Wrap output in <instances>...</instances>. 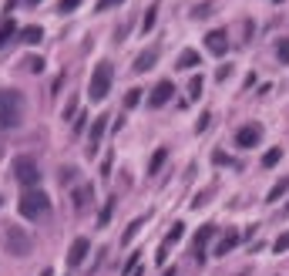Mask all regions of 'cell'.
<instances>
[{
  "instance_id": "33",
  "label": "cell",
  "mask_w": 289,
  "mask_h": 276,
  "mask_svg": "<svg viewBox=\"0 0 289 276\" xmlns=\"http://www.w3.org/2000/svg\"><path fill=\"white\" fill-rule=\"evenodd\" d=\"M286 249H289V229L279 236V239H276V252H286Z\"/></svg>"
},
{
  "instance_id": "41",
  "label": "cell",
  "mask_w": 289,
  "mask_h": 276,
  "mask_svg": "<svg viewBox=\"0 0 289 276\" xmlns=\"http://www.w3.org/2000/svg\"><path fill=\"white\" fill-rule=\"evenodd\" d=\"M286 212H289V205H286Z\"/></svg>"
},
{
  "instance_id": "40",
  "label": "cell",
  "mask_w": 289,
  "mask_h": 276,
  "mask_svg": "<svg viewBox=\"0 0 289 276\" xmlns=\"http://www.w3.org/2000/svg\"><path fill=\"white\" fill-rule=\"evenodd\" d=\"M0 205H4V199H0Z\"/></svg>"
},
{
  "instance_id": "22",
  "label": "cell",
  "mask_w": 289,
  "mask_h": 276,
  "mask_svg": "<svg viewBox=\"0 0 289 276\" xmlns=\"http://www.w3.org/2000/svg\"><path fill=\"white\" fill-rule=\"evenodd\" d=\"M279 158H282V148H269V152L262 155V165H266V169H273Z\"/></svg>"
},
{
  "instance_id": "35",
  "label": "cell",
  "mask_w": 289,
  "mask_h": 276,
  "mask_svg": "<svg viewBox=\"0 0 289 276\" xmlns=\"http://www.w3.org/2000/svg\"><path fill=\"white\" fill-rule=\"evenodd\" d=\"M215 78H219V81H225V78H232V64H225V67H219V71H215Z\"/></svg>"
},
{
  "instance_id": "14",
  "label": "cell",
  "mask_w": 289,
  "mask_h": 276,
  "mask_svg": "<svg viewBox=\"0 0 289 276\" xmlns=\"http://www.w3.org/2000/svg\"><path fill=\"white\" fill-rule=\"evenodd\" d=\"M91 195H94V189H91V186H78V189L71 192L74 209H78V212H84V205H88V199H91Z\"/></svg>"
},
{
  "instance_id": "34",
  "label": "cell",
  "mask_w": 289,
  "mask_h": 276,
  "mask_svg": "<svg viewBox=\"0 0 289 276\" xmlns=\"http://www.w3.org/2000/svg\"><path fill=\"white\" fill-rule=\"evenodd\" d=\"M212 162L215 165H232V158H229L225 152H212Z\"/></svg>"
},
{
  "instance_id": "9",
  "label": "cell",
  "mask_w": 289,
  "mask_h": 276,
  "mask_svg": "<svg viewBox=\"0 0 289 276\" xmlns=\"http://www.w3.org/2000/svg\"><path fill=\"white\" fill-rule=\"evenodd\" d=\"M172 95H175V84H172V81H158V84H155V91L148 95V105H152V108L168 105V101H172Z\"/></svg>"
},
{
  "instance_id": "15",
  "label": "cell",
  "mask_w": 289,
  "mask_h": 276,
  "mask_svg": "<svg viewBox=\"0 0 289 276\" xmlns=\"http://www.w3.org/2000/svg\"><path fill=\"white\" fill-rule=\"evenodd\" d=\"M165 162H168V148H155V155L148 158V175H158Z\"/></svg>"
},
{
  "instance_id": "1",
  "label": "cell",
  "mask_w": 289,
  "mask_h": 276,
  "mask_svg": "<svg viewBox=\"0 0 289 276\" xmlns=\"http://www.w3.org/2000/svg\"><path fill=\"white\" fill-rule=\"evenodd\" d=\"M24 122V95L20 91H0V131H10Z\"/></svg>"
},
{
  "instance_id": "25",
  "label": "cell",
  "mask_w": 289,
  "mask_h": 276,
  "mask_svg": "<svg viewBox=\"0 0 289 276\" xmlns=\"http://www.w3.org/2000/svg\"><path fill=\"white\" fill-rule=\"evenodd\" d=\"M121 4H125V0H98L94 10H98V14H105V10H111V7H121Z\"/></svg>"
},
{
  "instance_id": "26",
  "label": "cell",
  "mask_w": 289,
  "mask_h": 276,
  "mask_svg": "<svg viewBox=\"0 0 289 276\" xmlns=\"http://www.w3.org/2000/svg\"><path fill=\"white\" fill-rule=\"evenodd\" d=\"M81 7V0H57V10L61 14H71V10H78Z\"/></svg>"
},
{
  "instance_id": "5",
  "label": "cell",
  "mask_w": 289,
  "mask_h": 276,
  "mask_svg": "<svg viewBox=\"0 0 289 276\" xmlns=\"http://www.w3.org/2000/svg\"><path fill=\"white\" fill-rule=\"evenodd\" d=\"M4 249H7L10 256H17V260H24V256H31V249H34V239L27 236V229H20V226H10L7 233H4Z\"/></svg>"
},
{
  "instance_id": "37",
  "label": "cell",
  "mask_w": 289,
  "mask_h": 276,
  "mask_svg": "<svg viewBox=\"0 0 289 276\" xmlns=\"http://www.w3.org/2000/svg\"><path fill=\"white\" fill-rule=\"evenodd\" d=\"M40 276H54V273H51V269H44V273H40Z\"/></svg>"
},
{
  "instance_id": "11",
  "label": "cell",
  "mask_w": 289,
  "mask_h": 276,
  "mask_svg": "<svg viewBox=\"0 0 289 276\" xmlns=\"http://www.w3.org/2000/svg\"><path fill=\"white\" fill-rule=\"evenodd\" d=\"M155 61H158V48H148V51H141V54L135 57V67H131V71H135V74L152 71V67H155Z\"/></svg>"
},
{
  "instance_id": "6",
  "label": "cell",
  "mask_w": 289,
  "mask_h": 276,
  "mask_svg": "<svg viewBox=\"0 0 289 276\" xmlns=\"http://www.w3.org/2000/svg\"><path fill=\"white\" fill-rule=\"evenodd\" d=\"M259 142H262V125H242L239 131H235V145L239 148H256Z\"/></svg>"
},
{
  "instance_id": "3",
  "label": "cell",
  "mask_w": 289,
  "mask_h": 276,
  "mask_svg": "<svg viewBox=\"0 0 289 276\" xmlns=\"http://www.w3.org/2000/svg\"><path fill=\"white\" fill-rule=\"evenodd\" d=\"M111 81H114V67H111V61H98L94 71H91V81H88V95H91V101H105L108 91H111Z\"/></svg>"
},
{
  "instance_id": "12",
  "label": "cell",
  "mask_w": 289,
  "mask_h": 276,
  "mask_svg": "<svg viewBox=\"0 0 289 276\" xmlns=\"http://www.w3.org/2000/svg\"><path fill=\"white\" fill-rule=\"evenodd\" d=\"M175 67L178 71H192V67H202V57H199V51H192V48H185L182 54H178V61H175Z\"/></svg>"
},
{
  "instance_id": "23",
  "label": "cell",
  "mask_w": 289,
  "mask_h": 276,
  "mask_svg": "<svg viewBox=\"0 0 289 276\" xmlns=\"http://www.w3.org/2000/svg\"><path fill=\"white\" fill-rule=\"evenodd\" d=\"M212 7H215L212 0H205V4H195V7H192V17H195V20H199V17H209Z\"/></svg>"
},
{
  "instance_id": "21",
  "label": "cell",
  "mask_w": 289,
  "mask_h": 276,
  "mask_svg": "<svg viewBox=\"0 0 289 276\" xmlns=\"http://www.w3.org/2000/svg\"><path fill=\"white\" fill-rule=\"evenodd\" d=\"M182 236H185V226H182V222H175V226H172V233L165 236V246H175Z\"/></svg>"
},
{
  "instance_id": "8",
  "label": "cell",
  "mask_w": 289,
  "mask_h": 276,
  "mask_svg": "<svg viewBox=\"0 0 289 276\" xmlns=\"http://www.w3.org/2000/svg\"><path fill=\"white\" fill-rule=\"evenodd\" d=\"M205 48H209V54H215V57H222L225 51H229V34L219 27V31H209L205 34Z\"/></svg>"
},
{
  "instance_id": "4",
  "label": "cell",
  "mask_w": 289,
  "mask_h": 276,
  "mask_svg": "<svg viewBox=\"0 0 289 276\" xmlns=\"http://www.w3.org/2000/svg\"><path fill=\"white\" fill-rule=\"evenodd\" d=\"M10 175L24 189H40V165L34 162L31 155H17L14 162H10Z\"/></svg>"
},
{
  "instance_id": "20",
  "label": "cell",
  "mask_w": 289,
  "mask_h": 276,
  "mask_svg": "<svg viewBox=\"0 0 289 276\" xmlns=\"http://www.w3.org/2000/svg\"><path fill=\"white\" fill-rule=\"evenodd\" d=\"M14 34H17L14 20H4V24H0V51L7 48V41H10V37H14Z\"/></svg>"
},
{
  "instance_id": "10",
  "label": "cell",
  "mask_w": 289,
  "mask_h": 276,
  "mask_svg": "<svg viewBox=\"0 0 289 276\" xmlns=\"http://www.w3.org/2000/svg\"><path fill=\"white\" fill-rule=\"evenodd\" d=\"M88 249H91V243L84 239V236H78V239L71 243V249H67V266H81L84 256H88Z\"/></svg>"
},
{
  "instance_id": "38",
  "label": "cell",
  "mask_w": 289,
  "mask_h": 276,
  "mask_svg": "<svg viewBox=\"0 0 289 276\" xmlns=\"http://www.w3.org/2000/svg\"><path fill=\"white\" fill-rule=\"evenodd\" d=\"M27 4H40V0H27Z\"/></svg>"
},
{
  "instance_id": "39",
  "label": "cell",
  "mask_w": 289,
  "mask_h": 276,
  "mask_svg": "<svg viewBox=\"0 0 289 276\" xmlns=\"http://www.w3.org/2000/svg\"><path fill=\"white\" fill-rule=\"evenodd\" d=\"M273 4H282V0H273Z\"/></svg>"
},
{
  "instance_id": "27",
  "label": "cell",
  "mask_w": 289,
  "mask_h": 276,
  "mask_svg": "<svg viewBox=\"0 0 289 276\" xmlns=\"http://www.w3.org/2000/svg\"><path fill=\"white\" fill-rule=\"evenodd\" d=\"M276 54H279V61H282V64H289V37H282V41H279Z\"/></svg>"
},
{
  "instance_id": "30",
  "label": "cell",
  "mask_w": 289,
  "mask_h": 276,
  "mask_svg": "<svg viewBox=\"0 0 289 276\" xmlns=\"http://www.w3.org/2000/svg\"><path fill=\"white\" fill-rule=\"evenodd\" d=\"M199 95H202V74L188 81V98H199Z\"/></svg>"
},
{
  "instance_id": "24",
  "label": "cell",
  "mask_w": 289,
  "mask_h": 276,
  "mask_svg": "<svg viewBox=\"0 0 289 276\" xmlns=\"http://www.w3.org/2000/svg\"><path fill=\"white\" fill-rule=\"evenodd\" d=\"M141 226H144V219H135L128 229H125V236H121V243H131V239L138 236V229H141Z\"/></svg>"
},
{
  "instance_id": "36",
  "label": "cell",
  "mask_w": 289,
  "mask_h": 276,
  "mask_svg": "<svg viewBox=\"0 0 289 276\" xmlns=\"http://www.w3.org/2000/svg\"><path fill=\"white\" fill-rule=\"evenodd\" d=\"M74 108H78V101H67V108H64V122H67V118L74 114Z\"/></svg>"
},
{
  "instance_id": "16",
  "label": "cell",
  "mask_w": 289,
  "mask_h": 276,
  "mask_svg": "<svg viewBox=\"0 0 289 276\" xmlns=\"http://www.w3.org/2000/svg\"><path fill=\"white\" fill-rule=\"evenodd\" d=\"M282 192H289V179H279L273 189H269V195H266V202H279Z\"/></svg>"
},
{
  "instance_id": "28",
  "label": "cell",
  "mask_w": 289,
  "mask_h": 276,
  "mask_svg": "<svg viewBox=\"0 0 289 276\" xmlns=\"http://www.w3.org/2000/svg\"><path fill=\"white\" fill-rule=\"evenodd\" d=\"M138 101H141V91H138V88H131L128 95H125V108H135Z\"/></svg>"
},
{
  "instance_id": "32",
  "label": "cell",
  "mask_w": 289,
  "mask_h": 276,
  "mask_svg": "<svg viewBox=\"0 0 289 276\" xmlns=\"http://www.w3.org/2000/svg\"><path fill=\"white\" fill-rule=\"evenodd\" d=\"M27 71L40 74V71H44V61H40V57H27Z\"/></svg>"
},
{
  "instance_id": "31",
  "label": "cell",
  "mask_w": 289,
  "mask_h": 276,
  "mask_svg": "<svg viewBox=\"0 0 289 276\" xmlns=\"http://www.w3.org/2000/svg\"><path fill=\"white\" fill-rule=\"evenodd\" d=\"M114 202H118V199H108V202H105V209H101V219H98L101 226H105V222L111 219V209H114Z\"/></svg>"
},
{
  "instance_id": "29",
  "label": "cell",
  "mask_w": 289,
  "mask_h": 276,
  "mask_svg": "<svg viewBox=\"0 0 289 276\" xmlns=\"http://www.w3.org/2000/svg\"><path fill=\"white\" fill-rule=\"evenodd\" d=\"M209 125H212V111H205V114L199 118V122H195V131L202 135V131H209Z\"/></svg>"
},
{
  "instance_id": "2",
  "label": "cell",
  "mask_w": 289,
  "mask_h": 276,
  "mask_svg": "<svg viewBox=\"0 0 289 276\" xmlns=\"http://www.w3.org/2000/svg\"><path fill=\"white\" fill-rule=\"evenodd\" d=\"M17 209H20V216H24V219L37 222V219H44V216L51 212V199H47V192H44V189H24V192H20Z\"/></svg>"
},
{
  "instance_id": "13",
  "label": "cell",
  "mask_w": 289,
  "mask_h": 276,
  "mask_svg": "<svg viewBox=\"0 0 289 276\" xmlns=\"http://www.w3.org/2000/svg\"><path fill=\"white\" fill-rule=\"evenodd\" d=\"M235 246H239V233L232 229V233H225L222 239H219V246H215V256H225V252H232Z\"/></svg>"
},
{
  "instance_id": "19",
  "label": "cell",
  "mask_w": 289,
  "mask_h": 276,
  "mask_svg": "<svg viewBox=\"0 0 289 276\" xmlns=\"http://www.w3.org/2000/svg\"><path fill=\"white\" fill-rule=\"evenodd\" d=\"M155 17H158V4H152V7L144 10V17H141V34H148L155 27Z\"/></svg>"
},
{
  "instance_id": "7",
  "label": "cell",
  "mask_w": 289,
  "mask_h": 276,
  "mask_svg": "<svg viewBox=\"0 0 289 276\" xmlns=\"http://www.w3.org/2000/svg\"><path fill=\"white\" fill-rule=\"evenodd\" d=\"M108 122H111L108 114H98L94 122H91V131H88V155L98 152V142H101V135L108 131Z\"/></svg>"
},
{
  "instance_id": "18",
  "label": "cell",
  "mask_w": 289,
  "mask_h": 276,
  "mask_svg": "<svg viewBox=\"0 0 289 276\" xmlns=\"http://www.w3.org/2000/svg\"><path fill=\"white\" fill-rule=\"evenodd\" d=\"M212 236H215V226H202L199 236H195V246H192V249H205V243H209Z\"/></svg>"
},
{
  "instance_id": "17",
  "label": "cell",
  "mask_w": 289,
  "mask_h": 276,
  "mask_svg": "<svg viewBox=\"0 0 289 276\" xmlns=\"http://www.w3.org/2000/svg\"><path fill=\"white\" fill-rule=\"evenodd\" d=\"M40 37H44V31H40L37 24H31V27H24V31H20V41H24V44H37Z\"/></svg>"
}]
</instances>
